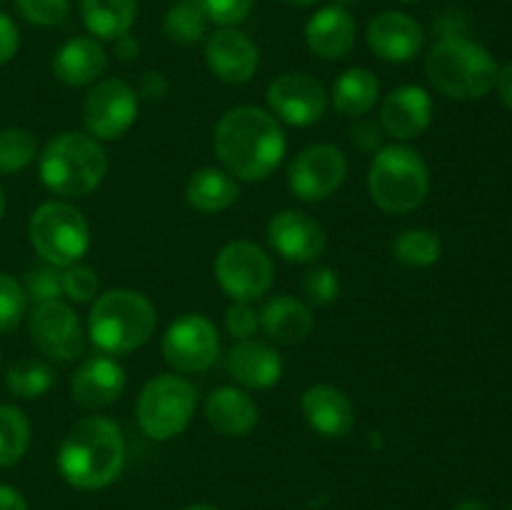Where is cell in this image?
<instances>
[{
  "label": "cell",
  "instance_id": "e0dca14e",
  "mask_svg": "<svg viewBox=\"0 0 512 510\" xmlns=\"http://www.w3.org/2000/svg\"><path fill=\"white\" fill-rule=\"evenodd\" d=\"M368 48L388 63H408L423 50V25L403 10H383L365 30Z\"/></svg>",
  "mask_w": 512,
  "mask_h": 510
},
{
  "label": "cell",
  "instance_id": "7dc6e473",
  "mask_svg": "<svg viewBox=\"0 0 512 510\" xmlns=\"http://www.w3.org/2000/svg\"><path fill=\"white\" fill-rule=\"evenodd\" d=\"M453 510H493V508H490V505L485 503V500H478V498H468V500H463V503H458V505H455Z\"/></svg>",
  "mask_w": 512,
  "mask_h": 510
},
{
  "label": "cell",
  "instance_id": "30bf717a",
  "mask_svg": "<svg viewBox=\"0 0 512 510\" xmlns=\"http://www.w3.org/2000/svg\"><path fill=\"white\" fill-rule=\"evenodd\" d=\"M138 93L120 78L90 85L83 100V123L95 140H118L138 118Z\"/></svg>",
  "mask_w": 512,
  "mask_h": 510
},
{
  "label": "cell",
  "instance_id": "f6af8a7d",
  "mask_svg": "<svg viewBox=\"0 0 512 510\" xmlns=\"http://www.w3.org/2000/svg\"><path fill=\"white\" fill-rule=\"evenodd\" d=\"M495 93H498L500 103L508 105L512 110V63L503 65L498 70V80H495Z\"/></svg>",
  "mask_w": 512,
  "mask_h": 510
},
{
  "label": "cell",
  "instance_id": "e575fe53",
  "mask_svg": "<svg viewBox=\"0 0 512 510\" xmlns=\"http://www.w3.org/2000/svg\"><path fill=\"white\" fill-rule=\"evenodd\" d=\"M20 18L38 28H53L68 20L70 0H15Z\"/></svg>",
  "mask_w": 512,
  "mask_h": 510
},
{
  "label": "cell",
  "instance_id": "7a4b0ae2",
  "mask_svg": "<svg viewBox=\"0 0 512 510\" xmlns=\"http://www.w3.org/2000/svg\"><path fill=\"white\" fill-rule=\"evenodd\" d=\"M125 468V435L115 420L88 415L70 425L58 450V470L78 490H103Z\"/></svg>",
  "mask_w": 512,
  "mask_h": 510
},
{
  "label": "cell",
  "instance_id": "d6a6232c",
  "mask_svg": "<svg viewBox=\"0 0 512 510\" xmlns=\"http://www.w3.org/2000/svg\"><path fill=\"white\" fill-rule=\"evenodd\" d=\"M38 155V140L25 128L0 130V173L13 175L28 168Z\"/></svg>",
  "mask_w": 512,
  "mask_h": 510
},
{
  "label": "cell",
  "instance_id": "d6986e66",
  "mask_svg": "<svg viewBox=\"0 0 512 510\" xmlns=\"http://www.w3.org/2000/svg\"><path fill=\"white\" fill-rule=\"evenodd\" d=\"M125 390V370L113 355H90L80 363L70 380V393L75 403L88 410H100L113 405Z\"/></svg>",
  "mask_w": 512,
  "mask_h": 510
},
{
  "label": "cell",
  "instance_id": "f907efd6",
  "mask_svg": "<svg viewBox=\"0 0 512 510\" xmlns=\"http://www.w3.org/2000/svg\"><path fill=\"white\" fill-rule=\"evenodd\" d=\"M355 3H360V0H335V5H340V8H350Z\"/></svg>",
  "mask_w": 512,
  "mask_h": 510
},
{
  "label": "cell",
  "instance_id": "44dd1931",
  "mask_svg": "<svg viewBox=\"0 0 512 510\" xmlns=\"http://www.w3.org/2000/svg\"><path fill=\"white\" fill-rule=\"evenodd\" d=\"M305 420L323 438H345L355 425V410L348 395L335 385H310L300 400Z\"/></svg>",
  "mask_w": 512,
  "mask_h": 510
},
{
  "label": "cell",
  "instance_id": "277c9868",
  "mask_svg": "<svg viewBox=\"0 0 512 510\" xmlns=\"http://www.w3.org/2000/svg\"><path fill=\"white\" fill-rule=\"evenodd\" d=\"M158 328V310L148 295L115 288L98 295L88 315V335L105 355H128L143 348Z\"/></svg>",
  "mask_w": 512,
  "mask_h": 510
},
{
  "label": "cell",
  "instance_id": "ffe728a7",
  "mask_svg": "<svg viewBox=\"0 0 512 510\" xmlns=\"http://www.w3.org/2000/svg\"><path fill=\"white\" fill-rule=\"evenodd\" d=\"M355 38H358V23L348 8L335 3L315 10L305 23V43L323 60L345 58L355 48Z\"/></svg>",
  "mask_w": 512,
  "mask_h": 510
},
{
  "label": "cell",
  "instance_id": "484cf974",
  "mask_svg": "<svg viewBox=\"0 0 512 510\" xmlns=\"http://www.w3.org/2000/svg\"><path fill=\"white\" fill-rule=\"evenodd\" d=\"M240 198V185L228 170L200 168L185 185V200L200 213H223Z\"/></svg>",
  "mask_w": 512,
  "mask_h": 510
},
{
  "label": "cell",
  "instance_id": "6da1fadb",
  "mask_svg": "<svg viewBox=\"0 0 512 510\" xmlns=\"http://www.w3.org/2000/svg\"><path fill=\"white\" fill-rule=\"evenodd\" d=\"M213 148L230 175L255 183L278 170L288 150V138L273 113L255 105H238L215 125Z\"/></svg>",
  "mask_w": 512,
  "mask_h": 510
},
{
  "label": "cell",
  "instance_id": "681fc988",
  "mask_svg": "<svg viewBox=\"0 0 512 510\" xmlns=\"http://www.w3.org/2000/svg\"><path fill=\"white\" fill-rule=\"evenodd\" d=\"M185 510H220V508H215V505L210 503H195V505H188Z\"/></svg>",
  "mask_w": 512,
  "mask_h": 510
},
{
  "label": "cell",
  "instance_id": "8992f818",
  "mask_svg": "<svg viewBox=\"0 0 512 510\" xmlns=\"http://www.w3.org/2000/svg\"><path fill=\"white\" fill-rule=\"evenodd\" d=\"M368 190L383 213H413L430 193L428 163L410 145H383L370 163Z\"/></svg>",
  "mask_w": 512,
  "mask_h": 510
},
{
  "label": "cell",
  "instance_id": "83f0119b",
  "mask_svg": "<svg viewBox=\"0 0 512 510\" xmlns=\"http://www.w3.org/2000/svg\"><path fill=\"white\" fill-rule=\"evenodd\" d=\"M380 100V80L368 68H350L335 80L333 105L348 118H363Z\"/></svg>",
  "mask_w": 512,
  "mask_h": 510
},
{
  "label": "cell",
  "instance_id": "5bb4252c",
  "mask_svg": "<svg viewBox=\"0 0 512 510\" xmlns=\"http://www.w3.org/2000/svg\"><path fill=\"white\" fill-rule=\"evenodd\" d=\"M265 100L270 113L295 128H308L323 120L328 110V93L323 83L308 73H283L268 85Z\"/></svg>",
  "mask_w": 512,
  "mask_h": 510
},
{
  "label": "cell",
  "instance_id": "603a6c76",
  "mask_svg": "<svg viewBox=\"0 0 512 510\" xmlns=\"http://www.w3.org/2000/svg\"><path fill=\"white\" fill-rule=\"evenodd\" d=\"M228 373L243 388L268 390L283 378V358L263 340H238V345L228 353Z\"/></svg>",
  "mask_w": 512,
  "mask_h": 510
},
{
  "label": "cell",
  "instance_id": "f1b7e54d",
  "mask_svg": "<svg viewBox=\"0 0 512 510\" xmlns=\"http://www.w3.org/2000/svg\"><path fill=\"white\" fill-rule=\"evenodd\" d=\"M210 18L200 0H173L163 18V33L175 45H195L208 33Z\"/></svg>",
  "mask_w": 512,
  "mask_h": 510
},
{
  "label": "cell",
  "instance_id": "74e56055",
  "mask_svg": "<svg viewBox=\"0 0 512 510\" xmlns=\"http://www.w3.org/2000/svg\"><path fill=\"white\" fill-rule=\"evenodd\" d=\"M303 293L305 298L315 305L335 303L340 295L338 273H335L333 268H325V265L308 270V273L303 275Z\"/></svg>",
  "mask_w": 512,
  "mask_h": 510
},
{
  "label": "cell",
  "instance_id": "52a82bcc",
  "mask_svg": "<svg viewBox=\"0 0 512 510\" xmlns=\"http://www.w3.org/2000/svg\"><path fill=\"white\" fill-rule=\"evenodd\" d=\"M198 408V388L188 378L163 373L143 385L135 403V418L150 440H173L183 433Z\"/></svg>",
  "mask_w": 512,
  "mask_h": 510
},
{
  "label": "cell",
  "instance_id": "8d00e7d4",
  "mask_svg": "<svg viewBox=\"0 0 512 510\" xmlns=\"http://www.w3.org/2000/svg\"><path fill=\"white\" fill-rule=\"evenodd\" d=\"M60 278H63V295H68L73 303H88L100 290L98 273L90 265H68V268L60 270Z\"/></svg>",
  "mask_w": 512,
  "mask_h": 510
},
{
  "label": "cell",
  "instance_id": "2e32d148",
  "mask_svg": "<svg viewBox=\"0 0 512 510\" xmlns=\"http://www.w3.org/2000/svg\"><path fill=\"white\" fill-rule=\"evenodd\" d=\"M205 63L220 83L243 85L258 73L260 50L243 30L220 28L205 43Z\"/></svg>",
  "mask_w": 512,
  "mask_h": 510
},
{
  "label": "cell",
  "instance_id": "ee69618b",
  "mask_svg": "<svg viewBox=\"0 0 512 510\" xmlns=\"http://www.w3.org/2000/svg\"><path fill=\"white\" fill-rule=\"evenodd\" d=\"M0 510H28V500L18 488L0 483Z\"/></svg>",
  "mask_w": 512,
  "mask_h": 510
},
{
  "label": "cell",
  "instance_id": "4dcf8cb0",
  "mask_svg": "<svg viewBox=\"0 0 512 510\" xmlns=\"http://www.w3.org/2000/svg\"><path fill=\"white\" fill-rule=\"evenodd\" d=\"M5 385H8V390L15 398H43V395L53 388V368H50L45 360L38 358L15 360V363L5 370Z\"/></svg>",
  "mask_w": 512,
  "mask_h": 510
},
{
  "label": "cell",
  "instance_id": "f35d334b",
  "mask_svg": "<svg viewBox=\"0 0 512 510\" xmlns=\"http://www.w3.org/2000/svg\"><path fill=\"white\" fill-rule=\"evenodd\" d=\"M200 3H203L210 23L220 25V28H235L248 20L255 8V0H200Z\"/></svg>",
  "mask_w": 512,
  "mask_h": 510
},
{
  "label": "cell",
  "instance_id": "cb8c5ba5",
  "mask_svg": "<svg viewBox=\"0 0 512 510\" xmlns=\"http://www.w3.org/2000/svg\"><path fill=\"white\" fill-rule=\"evenodd\" d=\"M258 418V403L235 385H223L205 400V420L215 433L225 438H245L255 430Z\"/></svg>",
  "mask_w": 512,
  "mask_h": 510
},
{
  "label": "cell",
  "instance_id": "bcb514c9",
  "mask_svg": "<svg viewBox=\"0 0 512 510\" xmlns=\"http://www.w3.org/2000/svg\"><path fill=\"white\" fill-rule=\"evenodd\" d=\"M113 43H115V53H118V58L123 60V63H133V60L138 58L140 45H138V40H135L130 33L120 35V38L113 40Z\"/></svg>",
  "mask_w": 512,
  "mask_h": 510
},
{
  "label": "cell",
  "instance_id": "ba28073f",
  "mask_svg": "<svg viewBox=\"0 0 512 510\" xmlns=\"http://www.w3.org/2000/svg\"><path fill=\"white\" fill-rule=\"evenodd\" d=\"M30 245L55 268L80 263L90 250V225L85 215L68 200H48L38 205L28 223Z\"/></svg>",
  "mask_w": 512,
  "mask_h": 510
},
{
  "label": "cell",
  "instance_id": "9c48e42d",
  "mask_svg": "<svg viewBox=\"0 0 512 510\" xmlns=\"http://www.w3.org/2000/svg\"><path fill=\"white\" fill-rule=\"evenodd\" d=\"M215 280L228 298L253 303L273 288L275 265L260 245L233 240L223 245L215 258Z\"/></svg>",
  "mask_w": 512,
  "mask_h": 510
},
{
  "label": "cell",
  "instance_id": "836d02e7",
  "mask_svg": "<svg viewBox=\"0 0 512 510\" xmlns=\"http://www.w3.org/2000/svg\"><path fill=\"white\" fill-rule=\"evenodd\" d=\"M28 310L25 288L8 273H0V333L18 328Z\"/></svg>",
  "mask_w": 512,
  "mask_h": 510
},
{
  "label": "cell",
  "instance_id": "b9f144b4",
  "mask_svg": "<svg viewBox=\"0 0 512 510\" xmlns=\"http://www.w3.org/2000/svg\"><path fill=\"white\" fill-rule=\"evenodd\" d=\"M20 48V30L10 15L0 10V65L10 63L18 55Z\"/></svg>",
  "mask_w": 512,
  "mask_h": 510
},
{
  "label": "cell",
  "instance_id": "4fadbf2b",
  "mask_svg": "<svg viewBox=\"0 0 512 510\" xmlns=\"http://www.w3.org/2000/svg\"><path fill=\"white\" fill-rule=\"evenodd\" d=\"M30 338L35 348L55 363H70L85 348V333L78 315L63 300L38 303L30 313Z\"/></svg>",
  "mask_w": 512,
  "mask_h": 510
},
{
  "label": "cell",
  "instance_id": "7402d4cb",
  "mask_svg": "<svg viewBox=\"0 0 512 510\" xmlns=\"http://www.w3.org/2000/svg\"><path fill=\"white\" fill-rule=\"evenodd\" d=\"M105 68H108V53H105L103 43L90 35L65 40L53 55V75L70 88L98 83Z\"/></svg>",
  "mask_w": 512,
  "mask_h": 510
},
{
  "label": "cell",
  "instance_id": "3957f363",
  "mask_svg": "<svg viewBox=\"0 0 512 510\" xmlns=\"http://www.w3.org/2000/svg\"><path fill=\"white\" fill-rule=\"evenodd\" d=\"M38 173L50 193L65 200L88 198L108 173V155L93 135L65 130L53 135L40 150Z\"/></svg>",
  "mask_w": 512,
  "mask_h": 510
},
{
  "label": "cell",
  "instance_id": "d590c367",
  "mask_svg": "<svg viewBox=\"0 0 512 510\" xmlns=\"http://www.w3.org/2000/svg\"><path fill=\"white\" fill-rule=\"evenodd\" d=\"M25 295L30 300L38 303H48V300H60L63 298V278H60V268L55 265H38V268H30L25 275Z\"/></svg>",
  "mask_w": 512,
  "mask_h": 510
},
{
  "label": "cell",
  "instance_id": "7bdbcfd3",
  "mask_svg": "<svg viewBox=\"0 0 512 510\" xmlns=\"http://www.w3.org/2000/svg\"><path fill=\"white\" fill-rule=\"evenodd\" d=\"M170 83L160 70H145L140 75V83H138V98L148 100V103H160V100L168 95Z\"/></svg>",
  "mask_w": 512,
  "mask_h": 510
},
{
  "label": "cell",
  "instance_id": "db71d44e",
  "mask_svg": "<svg viewBox=\"0 0 512 510\" xmlns=\"http://www.w3.org/2000/svg\"><path fill=\"white\" fill-rule=\"evenodd\" d=\"M510 510H512V508H510Z\"/></svg>",
  "mask_w": 512,
  "mask_h": 510
},
{
  "label": "cell",
  "instance_id": "60d3db41",
  "mask_svg": "<svg viewBox=\"0 0 512 510\" xmlns=\"http://www.w3.org/2000/svg\"><path fill=\"white\" fill-rule=\"evenodd\" d=\"M350 140L360 153H378L383 148V128L373 120L355 118V125L350 128Z\"/></svg>",
  "mask_w": 512,
  "mask_h": 510
},
{
  "label": "cell",
  "instance_id": "f546056e",
  "mask_svg": "<svg viewBox=\"0 0 512 510\" xmlns=\"http://www.w3.org/2000/svg\"><path fill=\"white\" fill-rule=\"evenodd\" d=\"M30 445V420L18 405H0V468H13Z\"/></svg>",
  "mask_w": 512,
  "mask_h": 510
},
{
  "label": "cell",
  "instance_id": "c3c4849f",
  "mask_svg": "<svg viewBox=\"0 0 512 510\" xmlns=\"http://www.w3.org/2000/svg\"><path fill=\"white\" fill-rule=\"evenodd\" d=\"M280 3L290 5V8H310V5H315L318 0H280Z\"/></svg>",
  "mask_w": 512,
  "mask_h": 510
},
{
  "label": "cell",
  "instance_id": "9a60e30c",
  "mask_svg": "<svg viewBox=\"0 0 512 510\" xmlns=\"http://www.w3.org/2000/svg\"><path fill=\"white\" fill-rule=\"evenodd\" d=\"M268 245L290 263H313L325 253L328 233L303 210H280L265 228Z\"/></svg>",
  "mask_w": 512,
  "mask_h": 510
},
{
  "label": "cell",
  "instance_id": "7c38bea8",
  "mask_svg": "<svg viewBox=\"0 0 512 510\" xmlns=\"http://www.w3.org/2000/svg\"><path fill=\"white\" fill-rule=\"evenodd\" d=\"M348 175V158L328 143L300 150L288 168V185L305 203H320L340 190Z\"/></svg>",
  "mask_w": 512,
  "mask_h": 510
},
{
  "label": "cell",
  "instance_id": "5b68a950",
  "mask_svg": "<svg viewBox=\"0 0 512 510\" xmlns=\"http://www.w3.org/2000/svg\"><path fill=\"white\" fill-rule=\"evenodd\" d=\"M500 65L465 35H440L425 63L433 88L450 100H480L495 90Z\"/></svg>",
  "mask_w": 512,
  "mask_h": 510
},
{
  "label": "cell",
  "instance_id": "ab89813d",
  "mask_svg": "<svg viewBox=\"0 0 512 510\" xmlns=\"http://www.w3.org/2000/svg\"><path fill=\"white\" fill-rule=\"evenodd\" d=\"M225 328L235 340H250L260 330V310H255L248 300H233L225 310Z\"/></svg>",
  "mask_w": 512,
  "mask_h": 510
},
{
  "label": "cell",
  "instance_id": "1f68e13d",
  "mask_svg": "<svg viewBox=\"0 0 512 510\" xmlns=\"http://www.w3.org/2000/svg\"><path fill=\"white\" fill-rule=\"evenodd\" d=\"M395 260L410 268H430L443 255V243H440L438 233L428 228H410L398 235L393 243Z\"/></svg>",
  "mask_w": 512,
  "mask_h": 510
},
{
  "label": "cell",
  "instance_id": "ac0fdd59",
  "mask_svg": "<svg viewBox=\"0 0 512 510\" xmlns=\"http://www.w3.org/2000/svg\"><path fill=\"white\" fill-rule=\"evenodd\" d=\"M433 98L420 85H400L390 90L380 105V128L395 140H413L433 123Z\"/></svg>",
  "mask_w": 512,
  "mask_h": 510
},
{
  "label": "cell",
  "instance_id": "d4e9b609",
  "mask_svg": "<svg viewBox=\"0 0 512 510\" xmlns=\"http://www.w3.org/2000/svg\"><path fill=\"white\" fill-rule=\"evenodd\" d=\"M260 328L280 345L303 343L315 328V318L303 300L293 295H278L260 310Z\"/></svg>",
  "mask_w": 512,
  "mask_h": 510
},
{
  "label": "cell",
  "instance_id": "816d5d0a",
  "mask_svg": "<svg viewBox=\"0 0 512 510\" xmlns=\"http://www.w3.org/2000/svg\"><path fill=\"white\" fill-rule=\"evenodd\" d=\"M3 215H5V193L3 188H0V220H3Z\"/></svg>",
  "mask_w": 512,
  "mask_h": 510
},
{
  "label": "cell",
  "instance_id": "4316f807",
  "mask_svg": "<svg viewBox=\"0 0 512 510\" xmlns=\"http://www.w3.org/2000/svg\"><path fill=\"white\" fill-rule=\"evenodd\" d=\"M80 15L95 40H118L138 18V0H80Z\"/></svg>",
  "mask_w": 512,
  "mask_h": 510
},
{
  "label": "cell",
  "instance_id": "f5cc1de1",
  "mask_svg": "<svg viewBox=\"0 0 512 510\" xmlns=\"http://www.w3.org/2000/svg\"><path fill=\"white\" fill-rule=\"evenodd\" d=\"M400 3H418V0H400Z\"/></svg>",
  "mask_w": 512,
  "mask_h": 510
},
{
  "label": "cell",
  "instance_id": "8fae6325",
  "mask_svg": "<svg viewBox=\"0 0 512 510\" xmlns=\"http://www.w3.org/2000/svg\"><path fill=\"white\" fill-rule=\"evenodd\" d=\"M220 355V335L213 320L188 313L170 323L163 335V358L178 373H205Z\"/></svg>",
  "mask_w": 512,
  "mask_h": 510
}]
</instances>
